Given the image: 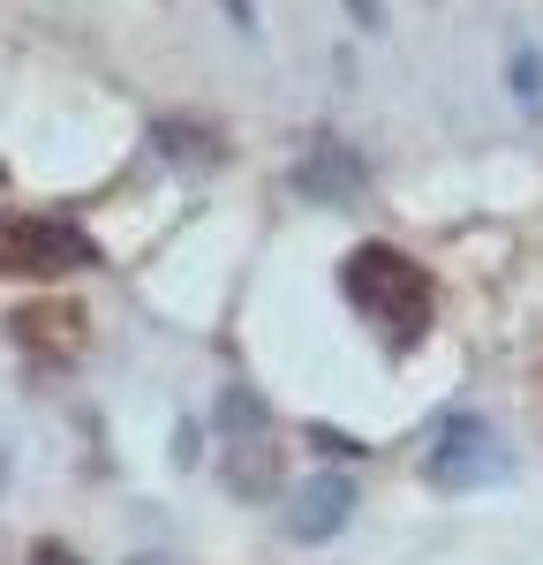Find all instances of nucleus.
Here are the masks:
<instances>
[{"label":"nucleus","instance_id":"f257e3e1","mask_svg":"<svg viewBox=\"0 0 543 565\" xmlns=\"http://www.w3.org/2000/svg\"><path fill=\"white\" fill-rule=\"evenodd\" d=\"M340 295H348V309L385 340V354H415L430 340V324H438V287H430V271L407 257V249H393V242L348 249Z\"/></svg>","mask_w":543,"mask_h":565},{"label":"nucleus","instance_id":"f03ea898","mask_svg":"<svg viewBox=\"0 0 543 565\" xmlns=\"http://www.w3.org/2000/svg\"><path fill=\"white\" fill-rule=\"evenodd\" d=\"M423 482L446 490V498H468V490H491V482L513 476V445L483 407H446L430 437H423Z\"/></svg>","mask_w":543,"mask_h":565},{"label":"nucleus","instance_id":"7ed1b4c3","mask_svg":"<svg viewBox=\"0 0 543 565\" xmlns=\"http://www.w3.org/2000/svg\"><path fill=\"white\" fill-rule=\"evenodd\" d=\"M0 271L8 279H76V271H98V242L61 212H8L0 218Z\"/></svg>","mask_w":543,"mask_h":565},{"label":"nucleus","instance_id":"20e7f679","mask_svg":"<svg viewBox=\"0 0 543 565\" xmlns=\"http://www.w3.org/2000/svg\"><path fill=\"white\" fill-rule=\"evenodd\" d=\"M220 468H226V490L234 498H279V430H272V407L257 399L249 385H226L220 392Z\"/></svg>","mask_w":543,"mask_h":565},{"label":"nucleus","instance_id":"39448f33","mask_svg":"<svg viewBox=\"0 0 543 565\" xmlns=\"http://www.w3.org/2000/svg\"><path fill=\"white\" fill-rule=\"evenodd\" d=\"M362 490L355 476H340V468H324V476H310L302 490H287V513H279V527H287V543H332V535H348V521H355Z\"/></svg>","mask_w":543,"mask_h":565},{"label":"nucleus","instance_id":"423d86ee","mask_svg":"<svg viewBox=\"0 0 543 565\" xmlns=\"http://www.w3.org/2000/svg\"><path fill=\"white\" fill-rule=\"evenodd\" d=\"M287 181H295V196H310V204H355L362 189H370V167H362V151L355 143H340V136H324L317 129L310 143H302V159L287 167Z\"/></svg>","mask_w":543,"mask_h":565},{"label":"nucleus","instance_id":"0eeeda50","mask_svg":"<svg viewBox=\"0 0 543 565\" xmlns=\"http://www.w3.org/2000/svg\"><path fill=\"white\" fill-rule=\"evenodd\" d=\"M505 106H513L529 129H543V45L536 39L505 45Z\"/></svg>","mask_w":543,"mask_h":565},{"label":"nucleus","instance_id":"6e6552de","mask_svg":"<svg viewBox=\"0 0 543 565\" xmlns=\"http://www.w3.org/2000/svg\"><path fill=\"white\" fill-rule=\"evenodd\" d=\"M159 151L174 159V167H189V174H204V167H220V136L204 129V121H159Z\"/></svg>","mask_w":543,"mask_h":565},{"label":"nucleus","instance_id":"1a4fd4ad","mask_svg":"<svg viewBox=\"0 0 543 565\" xmlns=\"http://www.w3.org/2000/svg\"><path fill=\"white\" fill-rule=\"evenodd\" d=\"M340 15H348V31H362V39H385L393 31V0H340Z\"/></svg>","mask_w":543,"mask_h":565},{"label":"nucleus","instance_id":"9d476101","mask_svg":"<svg viewBox=\"0 0 543 565\" xmlns=\"http://www.w3.org/2000/svg\"><path fill=\"white\" fill-rule=\"evenodd\" d=\"M220 8H226V23H234L242 39H257V31H265V15H257V0H220Z\"/></svg>","mask_w":543,"mask_h":565},{"label":"nucleus","instance_id":"9b49d317","mask_svg":"<svg viewBox=\"0 0 543 565\" xmlns=\"http://www.w3.org/2000/svg\"><path fill=\"white\" fill-rule=\"evenodd\" d=\"M31 565H84V558H76L68 543H53V535H45V543H31Z\"/></svg>","mask_w":543,"mask_h":565},{"label":"nucleus","instance_id":"f8f14e48","mask_svg":"<svg viewBox=\"0 0 543 565\" xmlns=\"http://www.w3.org/2000/svg\"><path fill=\"white\" fill-rule=\"evenodd\" d=\"M0 482H8V452H0Z\"/></svg>","mask_w":543,"mask_h":565},{"label":"nucleus","instance_id":"ddd939ff","mask_svg":"<svg viewBox=\"0 0 543 565\" xmlns=\"http://www.w3.org/2000/svg\"><path fill=\"white\" fill-rule=\"evenodd\" d=\"M536 45H543V31H536Z\"/></svg>","mask_w":543,"mask_h":565}]
</instances>
